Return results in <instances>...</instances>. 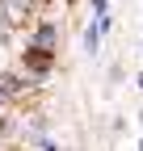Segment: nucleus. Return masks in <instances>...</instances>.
<instances>
[{"instance_id":"7ed1b4c3","label":"nucleus","mask_w":143,"mask_h":151,"mask_svg":"<svg viewBox=\"0 0 143 151\" xmlns=\"http://www.w3.org/2000/svg\"><path fill=\"white\" fill-rule=\"evenodd\" d=\"M139 122H143V113H139Z\"/></svg>"},{"instance_id":"f03ea898","label":"nucleus","mask_w":143,"mask_h":151,"mask_svg":"<svg viewBox=\"0 0 143 151\" xmlns=\"http://www.w3.org/2000/svg\"><path fill=\"white\" fill-rule=\"evenodd\" d=\"M139 88H143V76H139Z\"/></svg>"},{"instance_id":"f257e3e1","label":"nucleus","mask_w":143,"mask_h":151,"mask_svg":"<svg viewBox=\"0 0 143 151\" xmlns=\"http://www.w3.org/2000/svg\"><path fill=\"white\" fill-rule=\"evenodd\" d=\"M97 46H101V29H84V50L97 55Z\"/></svg>"}]
</instances>
